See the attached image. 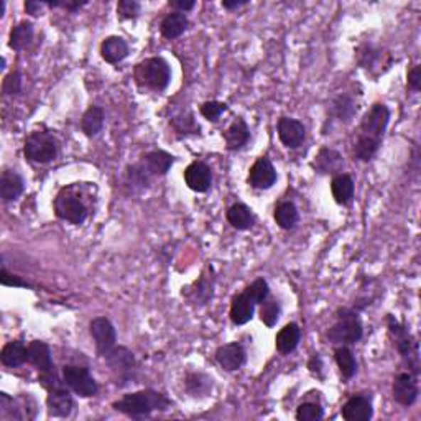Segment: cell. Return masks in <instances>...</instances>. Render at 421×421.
Instances as JSON below:
<instances>
[{
  "instance_id": "cell-45",
  "label": "cell",
  "mask_w": 421,
  "mask_h": 421,
  "mask_svg": "<svg viewBox=\"0 0 421 421\" xmlns=\"http://www.w3.org/2000/svg\"><path fill=\"white\" fill-rule=\"evenodd\" d=\"M142 5L137 0H119L117 4V17L120 20L137 18L140 14Z\"/></svg>"
},
{
  "instance_id": "cell-41",
  "label": "cell",
  "mask_w": 421,
  "mask_h": 421,
  "mask_svg": "<svg viewBox=\"0 0 421 421\" xmlns=\"http://www.w3.org/2000/svg\"><path fill=\"white\" fill-rule=\"evenodd\" d=\"M324 417V410L319 403L304 402L297 408L298 421H319Z\"/></svg>"
},
{
  "instance_id": "cell-23",
  "label": "cell",
  "mask_w": 421,
  "mask_h": 421,
  "mask_svg": "<svg viewBox=\"0 0 421 421\" xmlns=\"http://www.w3.org/2000/svg\"><path fill=\"white\" fill-rule=\"evenodd\" d=\"M342 166H344L342 155L338 150L329 149V146L321 149L313 161V168L319 175H329V173L334 175V173H338Z\"/></svg>"
},
{
  "instance_id": "cell-29",
  "label": "cell",
  "mask_w": 421,
  "mask_h": 421,
  "mask_svg": "<svg viewBox=\"0 0 421 421\" xmlns=\"http://www.w3.org/2000/svg\"><path fill=\"white\" fill-rule=\"evenodd\" d=\"M299 339H302V329H299L298 324L289 323L278 331L275 338V346L277 351L280 354H292V352L297 349L299 344Z\"/></svg>"
},
{
  "instance_id": "cell-52",
  "label": "cell",
  "mask_w": 421,
  "mask_h": 421,
  "mask_svg": "<svg viewBox=\"0 0 421 421\" xmlns=\"http://www.w3.org/2000/svg\"><path fill=\"white\" fill-rule=\"evenodd\" d=\"M4 14H5V2L2 0V2H0V18L4 17Z\"/></svg>"
},
{
  "instance_id": "cell-27",
  "label": "cell",
  "mask_w": 421,
  "mask_h": 421,
  "mask_svg": "<svg viewBox=\"0 0 421 421\" xmlns=\"http://www.w3.org/2000/svg\"><path fill=\"white\" fill-rule=\"evenodd\" d=\"M228 223L233 225L237 230H249L254 228L255 224V215L252 213V209L244 203H235L228 209L225 213Z\"/></svg>"
},
{
  "instance_id": "cell-44",
  "label": "cell",
  "mask_w": 421,
  "mask_h": 421,
  "mask_svg": "<svg viewBox=\"0 0 421 421\" xmlns=\"http://www.w3.org/2000/svg\"><path fill=\"white\" fill-rule=\"evenodd\" d=\"M22 82H23L22 73L12 71L4 79L2 92L5 94V96H17V94L22 92Z\"/></svg>"
},
{
  "instance_id": "cell-36",
  "label": "cell",
  "mask_w": 421,
  "mask_h": 421,
  "mask_svg": "<svg viewBox=\"0 0 421 421\" xmlns=\"http://www.w3.org/2000/svg\"><path fill=\"white\" fill-rule=\"evenodd\" d=\"M334 361L338 364L342 377L352 378L357 373V361L354 352H352L347 346H339L334 349Z\"/></svg>"
},
{
  "instance_id": "cell-50",
  "label": "cell",
  "mask_w": 421,
  "mask_h": 421,
  "mask_svg": "<svg viewBox=\"0 0 421 421\" xmlns=\"http://www.w3.org/2000/svg\"><path fill=\"white\" fill-rule=\"evenodd\" d=\"M41 7H45V2H36V0H26L25 2V12L33 15V17L40 15Z\"/></svg>"
},
{
  "instance_id": "cell-5",
  "label": "cell",
  "mask_w": 421,
  "mask_h": 421,
  "mask_svg": "<svg viewBox=\"0 0 421 421\" xmlns=\"http://www.w3.org/2000/svg\"><path fill=\"white\" fill-rule=\"evenodd\" d=\"M387 326L388 333L393 338V344L397 347L400 357H402L403 364L407 366L408 372L415 373V375H420L421 372V364H420V347L418 341L410 334L407 326L395 318V316L388 314L387 316Z\"/></svg>"
},
{
  "instance_id": "cell-14",
  "label": "cell",
  "mask_w": 421,
  "mask_h": 421,
  "mask_svg": "<svg viewBox=\"0 0 421 421\" xmlns=\"http://www.w3.org/2000/svg\"><path fill=\"white\" fill-rule=\"evenodd\" d=\"M184 183L194 193H206L213 184V171L204 161H193L184 170Z\"/></svg>"
},
{
  "instance_id": "cell-6",
  "label": "cell",
  "mask_w": 421,
  "mask_h": 421,
  "mask_svg": "<svg viewBox=\"0 0 421 421\" xmlns=\"http://www.w3.org/2000/svg\"><path fill=\"white\" fill-rule=\"evenodd\" d=\"M364 328L359 311L356 308H339L336 313V323L328 331V339L333 344L349 346L362 339Z\"/></svg>"
},
{
  "instance_id": "cell-51",
  "label": "cell",
  "mask_w": 421,
  "mask_h": 421,
  "mask_svg": "<svg viewBox=\"0 0 421 421\" xmlns=\"http://www.w3.org/2000/svg\"><path fill=\"white\" fill-rule=\"evenodd\" d=\"M249 4V0H223V7L228 10H235L242 7V5Z\"/></svg>"
},
{
  "instance_id": "cell-16",
  "label": "cell",
  "mask_w": 421,
  "mask_h": 421,
  "mask_svg": "<svg viewBox=\"0 0 421 421\" xmlns=\"http://www.w3.org/2000/svg\"><path fill=\"white\" fill-rule=\"evenodd\" d=\"M215 361L219 362V366L228 372H235L245 366L247 362V352L244 346L239 342H229L218 347L215 351Z\"/></svg>"
},
{
  "instance_id": "cell-24",
  "label": "cell",
  "mask_w": 421,
  "mask_h": 421,
  "mask_svg": "<svg viewBox=\"0 0 421 421\" xmlns=\"http://www.w3.org/2000/svg\"><path fill=\"white\" fill-rule=\"evenodd\" d=\"M23 189L25 181L22 175H18V173L14 170L2 171V176H0V198H2L5 203L17 201V199L22 196Z\"/></svg>"
},
{
  "instance_id": "cell-13",
  "label": "cell",
  "mask_w": 421,
  "mask_h": 421,
  "mask_svg": "<svg viewBox=\"0 0 421 421\" xmlns=\"http://www.w3.org/2000/svg\"><path fill=\"white\" fill-rule=\"evenodd\" d=\"M277 170L270 161V158L260 156L254 165L250 166L247 183L255 189H270L277 183Z\"/></svg>"
},
{
  "instance_id": "cell-48",
  "label": "cell",
  "mask_w": 421,
  "mask_h": 421,
  "mask_svg": "<svg viewBox=\"0 0 421 421\" xmlns=\"http://www.w3.org/2000/svg\"><path fill=\"white\" fill-rule=\"evenodd\" d=\"M308 368H309V372L313 373V375L323 378L324 364H323V359H321L319 354H313L311 356V359L308 361Z\"/></svg>"
},
{
  "instance_id": "cell-30",
  "label": "cell",
  "mask_w": 421,
  "mask_h": 421,
  "mask_svg": "<svg viewBox=\"0 0 421 421\" xmlns=\"http://www.w3.org/2000/svg\"><path fill=\"white\" fill-rule=\"evenodd\" d=\"M188 25H189V20L186 17V14L171 12L161 20L160 31H161L163 38L175 40V38H180L184 31L188 30Z\"/></svg>"
},
{
  "instance_id": "cell-37",
  "label": "cell",
  "mask_w": 421,
  "mask_h": 421,
  "mask_svg": "<svg viewBox=\"0 0 421 421\" xmlns=\"http://www.w3.org/2000/svg\"><path fill=\"white\" fill-rule=\"evenodd\" d=\"M388 56L387 53H383L380 48L373 45H362L359 50H357V58H359V65L366 68L368 71H373L378 66H383V58Z\"/></svg>"
},
{
  "instance_id": "cell-1",
  "label": "cell",
  "mask_w": 421,
  "mask_h": 421,
  "mask_svg": "<svg viewBox=\"0 0 421 421\" xmlns=\"http://www.w3.org/2000/svg\"><path fill=\"white\" fill-rule=\"evenodd\" d=\"M390 110L385 104L377 102L367 110L359 124L357 137L352 145V155L359 161H371L380 149L383 135H385Z\"/></svg>"
},
{
  "instance_id": "cell-43",
  "label": "cell",
  "mask_w": 421,
  "mask_h": 421,
  "mask_svg": "<svg viewBox=\"0 0 421 421\" xmlns=\"http://www.w3.org/2000/svg\"><path fill=\"white\" fill-rule=\"evenodd\" d=\"M201 115L209 122H218L220 119V115L224 112H228L229 110V105L225 102H220V101H208L201 105Z\"/></svg>"
},
{
  "instance_id": "cell-11",
  "label": "cell",
  "mask_w": 421,
  "mask_h": 421,
  "mask_svg": "<svg viewBox=\"0 0 421 421\" xmlns=\"http://www.w3.org/2000/svg\"><path fill=\"white\" fill-rule=\"evenodd\" d=\"M89 333H91L94 346L101 357L107 356L117 344V333H115L114 324L105 316H97L89 323Z\"/></svg>"
},
{
  "instance_id": "cell-20",
  "label": "cell",
  "mask_w": 421,
  "mask_h": 421,
  "mask_svg": "<svg viewBox=\"0 0 421 421\" xmlns=\"http://www.w3.org/2000/svg\"><path fill=\"white\" fill-rule=\"evenodd\" d=\"M26 362L33 366L38 373L50 372L56 368L53 364V357L50 346L43 341H31L28 344V352H26Z\"/></svg>"
},
{
  "instance_id": "cell-35",
  "label": "cell",
  "mask_w": 421,
  "mask_h": 421,
  "mask_svg": "<svg viewBox=\"0 0 421 421\" xmlns=\"http://www.w3.org/2000/svg\"><path fill=\"white\" fill-rule=\"evenodd\" d=\"M31 40H33V23L23 20V22L15 25L12 31H10L9 46L14 51H22L31 43Z\"/></svg>"
},
{
  "instance_id": "cell-40",
  "label": "cell",
  "mask_w": 421,
  "mask_h": 421,
  "mask_svg": "<svg viewBox=\"0 0 421 421\" xmlns=\"http://www.w3.org/2000/svg\"><path fill=\"white\" fill-rule=\"evenodd\" d=\"M280 313H282L280 303H278V299L275 298H267L265 302L260 304L259 316H260V321L267 326V328H273V326L277 324L278 318H280Z\"/></svg>"
},
{
  "instance_id": "cell-18",
  "label": "cell",
  "mask_w": 421,
  "mask_h": 421,
  "mask_svg": "<svg viewBox=\"0 0 421 421\" xmlns=\"http://www.w3.org/2000/svg\"><path fill=\"white\" fill-rule=\"evenodd\" d=\"M139 163L151 178H158L165 176L171 170L175 156L165 150H150L140 158Z\"/></svg>"
},
{
  "instance_id": "cell-38",
  "label": "cell",
  "mask_w": 421,
  "mask_h": 421,
  "mask_svg": "<svg viewBox=\"0 0 421 421\" xmlns=\"http://www.w3.org/2000/svg\"><path fill=\"white\" fill-rule=\"evenodd\" d=\"M151 181V176L144 170V166L140 163H134V165L127 166L125 170V184L134 191H142L149 186Z\"/></svg>"
},
{
  "instance_id": "cell-34",
  "label": "cell",
  "mask_w": 421,
  "mask_h": 421,
  "mask_svg": "<svg viewBox=\"0 0 421 421\" xmlns=\"http://www.w3.org/2000/svg\"><path fill=\"white\" fill-rule=\"evenodd\" d=\"M357 112V105L354 97L351 94H339L338 97H334V101L331 102V114L336 120L339 122H349Z\"/></svg>"
},
{
  "instance_id": "cell-28",
  "label": "cell",
  "mask_w": 421,
  "mask_h": 421,
  "mask_svg": "<svg viewBox=\"0 0 421 421\" xmlns=\"http://www.w3.org/2000/svg\"><path fill=\"white\" fill-rule=\"evenodd\" d=\"M26 352H28V346H25L22 341H10L0 351V362L5 367L17 368L26 362Z\"/></svg>"
},
{
  "instance_id": "cell-4",
  "label": "cell",
  "mask_w": 421,
  "mask_h": 421,
  "mask_svg": "<svg viewBox=\"0 0 421 421\" xmlns=\"http://www.w3.org/2000/svg\"><path fill=\"white\" fill-rule=\"evenodd\" d=\"M134 79L137 86L142 89H150L155 92H163L170 86L171 68L161 56H151L137 63L134 68Z\"/></svg>"
},
{
  "instance_id": "cell-3",
  "label": "cell",
  "mask_w": 421,
  "mask_h": 421,
  "mask_svg": "<svg viewBox=\"0 0 421 421\" xmlns=\"http://www.w3.org/2000/svg\"><path fill=\"white\" fill-rule=\"evenodd\" d=\"M170 407L171 400L165 393L151 390V388L127 393L112 403L115 412L130 418H146L154 412H165Z\"/></svg>"
},
{
  "instance_id": "cell-39",
  "label": "cell",
  "mask_w": 421,
  "mask_h": 421,
  "mask_svg": "<svg viewBox=\"0 0 421 421\" xmlns=\"http://www.w3.org/2000/svg\"><path fill=\"white\" fill-rule=\"evenodd\" d=\"M171 127L175 129V134L178 137H188V135H199L201 134V127L194 119L191 112H183L176 117L171 119Z\"/></svg>"
},
{
  "instance_id": "cell-22",
  "label": "cell",
  "mask_w": 421,
  "mask_h": 421,
  "mask_svg": "<svg viewBox=\"0 0 421 421\" xmlns=\"http://www.w3.org/2000/svg\"><path fill=\"white\" fill-rule=\"evenodd\" d=\"M224 137V142H225V146H228V150L230 151H237L240 149H244L247 145V142L250 139V130H249V125L242 117H237L233 124L229 125L225 132L223 134Z\"/></svg>"
},
{
  "instance_id": "cell-10",
  "label": "cell",
  "mask_w": 421,
  "mask_h": 421,
  "mask_svg": "<svg viewBox=\"0 0 421 421\" xmlns=\"http://www.w3.org/2000/svg\"><path fill=\"white\" fill-rule=\"evenodd\" d=\"M214 268L208 265L203 270L201 277H199L193 285L183 288V297L186 298L189 304H193V307H204V304H208L214 297Z\"/></svg>"
},
{
  "instance_id": "cell-17",
  "label": "cell",
  "mask_w": 421,
  "mask_h": 421,
  "mask_svg": "<svg viewBox=\"0 0 421 421\" xmlns=\"http://www.w3.org/2000/svg\"><path fill=\"white\" fill-rule=\"evenodd\" d=\"M342 418L346 421H368L373 417L372 398L367 395H352L347 402L342 405Z\"/></svg>"
},
{
  "instance_id": "cell-47",
  "label": "cell",
  "mask_w": 421,
  "mask_h": 421,
  "mask_svg": "<svg viewBox=\"0 0 421 421\" xmlns=\"http://www.w3.org/2000/svg\"><path fill=\"white\" fill-rule=\"evenodd\" d=\"M407 86H408L410 91L420 92V87H421V66H415L413 70L408 71Z\"/></svg>"
},
{
  "instance_id": "cell-19",
  "label": "cell",
  "mask_w": 421,
  "mask_h": 421,
  "mask_svg": "<svg viewBox=\"0 0 421 421\" xmlns=\"http://www.w3.org/2000/svg\"><path fill=\"white\" fill-rule=\"evenodd\" d=\"M46 407H48L50 417H55V418L70 417L73 408H75V402H73L71 392L70 388H68V385L48 392V397H46Z\"/></svg>"
},
{
  "instance_id": "cell-31",
  "label": "cell",
  "mask_w": 421,
  "mask_h": 421,
  "mask_svg": "<svg viewBox=\"0 0 421 421\" xmlns=\"http://www.w3.org/2000/svg\"><path fill=\"white\" fill-rule=\"evenodd\" d=\"M105 122L104 109L99 105H89L81 117V130L86 137H96L102 132Z\"/></svg>"
},
{
  "instance_id": "cell-7",
  "label": "cell",
  "mask_w": 421,
  "mask_h": 421,
  "mask_svg": "<svg viewBox=\"0 0 421 421\" xmlns=\"http://www.w3.org/2000/svg\"><path fill=\"white\" fill-rule=\"evenodd\" d=\"M23 155L28 161L45 165L58 156V140L50 130H33L23 144Z\"/></svg>"
},
{
  "instance_id": "cell-33",
  "label": "cell",
  "mask_w": 421,
  "mask_h": 421,
  "mask_svg": "<svg viewBox=\"0 0 421 421\" xmlns=\"http://www.w3.org/2000/svg\"><path fill=\"white\" fill-rule=\"evenodd\" d=\"M273 219H275V223L280 229H293L299 220L298 208L294 206V203L292 201H283L280 204H277L275 210H273Z\"/></svg>"
},
{
  "instance_id": "cell-26",
  "label": "cell",
  "mask_w": 421,
  "mask_h": 421,
  "mask_svg": "<svg viewBox=\"0 0 421 421\" xmlns=\"http://www.w3.org/2000/svg\"><path fill=\"white\" fill-rule=\"evenodd\" d=\"M101 56L109 65H117L129 56V45L122 36H107L101 43Z\"/></svg>"
},
{
  "instance_id": "cell-21",
  "label": "cell",
  "mask_w": 421,
  "mask_h": 421,
  "mask_svg": "<svg viewBox=\"0 0 421 421\" xmlns=\"http://www.w3.org/2000/svg\"><path fill=\"white\" fill-rule=\"evenodd\" d=\"M255 307L257 304L252 302V298L249 294L245 293V289L239 294H235L233 298V302H230V321L235 326H244L252 321L254 318V313H255Z\"/></svg>"
},
{
  "instance_id": "cell-8",
  "label": "cell",
  "mask_w": 421,
  "mask_h": 421,
  "mask_svg": "<svg viewBox=\"0 0 421 421\" xmlns=\"http://www.w3.org/2000/svg\"><path fill=\"white\" fill-rule=\"evenodd\" d=\"M105 364L112 372L114 380L119 387H125L135 378L137 361L132 351L124 346H115L107 356L104 357Z\"/></svg>"
},
{
  "instance_id": "cell-49",
  "label": "cell",
  "mask_w": 421,
  "mask_h": 421,
  "mask_svg": "<svg viewBox=\"0 0 421 421\" xmlns=\"http://www.w3.org/2000/svg\"><path fill=\"white\" fill-rule=\"evenodd\" d=\"M196 2L194 0H170V7L175 9V12L186 14L189 10L194 9Z\"/></svg>"
},
{
  "instance_id": "cell-15",
  "label": "cell",
  "mask_w": 421,
  "mask_h": 421,
  "mask_svg": "<svg viewBox=\"0 0 421 421\" xmlns=\"http://www.w3.org/2000/svg\"><path fill=\"white\" fill-rule=\"evenodd\" d=\"M278 139L287 149H298L307 139V129L303 122L292 117H282L277 125Z\"/></svg>"
},
{
  "instance_id": "cell-46",
  "label": "cell",
  "mask_w": 421,
  "mask_h": 421,
  "mask_svg": "<svg viewBox=\"0 0 421 421\" xmlns=\"http://www.w3.org/2000/svg\"><path fill=\"white\" fill-rule=\"evenodd\" d=\"M0 283L4 287H14V288H33L28 282L22 280V277L10 273L5 265H2V273H0Z\"/></svg>"
},
{
  "instance_id": "cell-25",
  "label": "cell",
  "mask_w": 421,
  "mask_h": 421,
  "mask_svg": "<svg viewBox=\"0 0 421 421\" xmlns=\"http://www.w3.org/2000/svg\"><path fill=\"white\" fill-rule=\"evenodd\" d=\"M331 193H333L334 201L339 206H351L354 201V193H356V184L351 175L346 173H339L333 178L331 181Z\"/></svg>"
},
{
  "instance_id": "cell-12",
  "label": "cell",
  "mask_w": 421,
  "mask_h": 421,
  "mask_svg": "<svg viewBox=\"0 0 421 421\" xmlns=\"http://www.w3.org/2000/svg\"><path fill=\"white\" fill-rule=\"evenodd\" d=\"M393 400L402 407H412L418 400V377L412 372H400L395 375L392 383Z\"/></svg>"
},
{
  "instance_id": "cell-32",
  "label": "cell",
  "mask_w": 421,
  "mask_h": 421,
  "mask_svg": "<svg viewBox=\"0 0 421 421\" xmlns=\"http://www.w3.org/2000/svg\"><path fill=\"white\" fill-rule=\"evenodd\" d=\"M184 385H186V390L193 397H208L213 390L214 382L213 378L203 372H189L186 373V378H184Z\"/></svg>"
},
{
  "instance_id": "cell-9",
  "label": "cell",
  "mask_w": 421,
  "mask_h": 421,
  "mask_svg": "<svg viewBox=\"0 0 421 421\" xmlns=\"http://www.w3.org/2000/svg\"><path fill=\"white\" fill-rule=\"evenodd\" d=\"M65 383L71 392L82 398H91L96 397L99 392V385L96 378L92 377V373L89 372L87 367L81 366H65L61 372Z\"/></svg>"
},
{
  "instance_id": "cell-42",
  "label": "cell",
  "mask_w": 421,
  "mask_h": 421,
  "mask_svg": "<svg viewBox=\"0 0 421 421\" xmlns=\"http://www.w3.org/2000/svg\"><path fill=\"white\" fill-rule=\"evenodd\" d=\"M245 293L249 294L252 302L255 304H262L268 298V294H270V287H268V282L265 278H255V280L245 288Z\"/></svg>"
},
{
  "instance_id": "cell-2",
  "label": "cell",
  "mask_w": 421,
  "mask_h": 421,
  "mask_svg": "<svg viewBox=\"0 0 421 421\" xmlns=\"http://www.w3.org/2000/svg\"><path fill=\"white\" fill-rule=\"evenodd\" d=\"M92 191H96V186L84 183H73L61 188L53 203L56 218L73 225L86 223L91 214L92 198H96Z\"/></svg>"
}]
</instances>
